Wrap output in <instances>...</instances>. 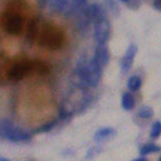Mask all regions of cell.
Instances as JSON below:
<instances>
[{
    "instance_id": "1",
    "label": "cell",
    "mask_w": 161,
    "mask_h": 161,
    "mask_svg": "<svg viewBox=\"0 0 161 161\" xmlns=\"http://www.w3.org/2000/svg\"><path fill=\"white\" fill-rule=\"evenodd\" d=\"M75 73L80 85L85 88H94L99 83L103 75V68L94 59H82L75 65Z\"/></svg>"
},
{
    "instance_id": "2",
    "label": "cell",
    "mask_w": 161,
    "mask_h": 161,
    "mask_svg": "<svg viewBox=\"0 0 161 161\" xmlns=\"http://www.w3.org/2000/svg\"><path fill=\"white\" fill-rule=\"evenodd\" d=\"M0 136L10 140L13 142H23L31 140V134L20 127L15 126L9 119L0 122Z\"/></svg>"
},
{
    "instance_id": "3",
    "label": "cell",
    "mask_w": 161,
    "mask_h": 161,
    "mask_svg": "<svg viewBox=\"0 0 161 161\" xmlns=\"http://www.w3.org/2000/svg\"><path fill=\"white\" fill-rule=\"evenodd\" d=\"M55 8L63 15H70L79 9L87 10L88 5L86 0H55Z\"/></svg>"
},
{
    "instance_id": "4",
    "label": "cell",
    "mask_w": 161,
    "mask_h": 161,
    "mask_svg": "<svg viewBox=\"0 0 161 161\" xmlns=\"http://www.w3.org/2000/svg\"><path fill=\"white\" fill-rule=\"evenodd\" d=\"M94 32L92 37L97 44H106L110 36V25L108 19H103L99 22L94 23Z\"/></svg>"
},
{
    "instance_id": "5",
    "label": "cell",
    "mask_w": 161,
    "mask_h": 161,
    "mask_svg": "<svg viewBox=\"0 0 161 161\" xmlns=\"http://www.w3.org/2000/svg\"><path fill=\"white\" fill-rule=\"evenodd\" d=\"M136 52H137V47L134 44H131V45L127 47L126 52L124 53L123 58H122V60H121V71L123 73L129 72L130 69L132 68Z\"/></svg>"
},
{
    "instance_id": "6",
    "label": "cell",
    "mask_w": 161,
    "mask_h": 161,
    "mask_svg": "<svg viewBox=\"0 0 161 161\" xmlns=\"http://www.w3.org/2000/svg\"><path fill=\"white\" fill-rule=\"evenodd\" d=\"M92 59L98 63L102 68L106 67L109 62V51H108L106 44H97L95 48Z\"/></svg>"
},
{
    "instance_id": "7",
    "label": "cell",
    "mask_w": 161,
    "mask_h": 161,
    "mask_svg": "<svg viewBox=\"0 0 161 161\" xmlns=\"http://www.w3.org/2000/svg\"><path fill=\"white\" fill-rule=\"evenodd\" d=\"M86 14H87L88 19L92 23V24L107 18V15H106L105 9L103 8L100 5H98V3H94V5L88 6Z\"/></svg>"
},
{
    "instance_id": "8",
    "label": "cell",
    "mask_w": 161,
    "mask_h": 161,
    "mask_svg": "<svg viewBox=\"0 0 161 161\" xmlns=\"http://www.w3.org/2000/svg\"><path fill=\"white\" fill-rule=\"evenodd\" d=\"M135 106V99L131 92H124L122 96V107L125 110L133 109Z\"/></svg>"
},
{
    "instance_id": "9",
    "label": "cell",
    "mask_w": 161,
    "mask_h": 161,
    "mask_svg": "<svg viewBox=\"0 0 161 161\" xmlns=\"http://www.w3.org/2000/svg\"><path fill=\"white\" fill-rule=\"evenodd\" d=\"M114 133H115V131H114L112 127H103V129H99L95 133L94 139H95V141H103V140L112 136Z\"/></svg>"
},
{
    "instance_id": "10",
    "label": "cell",
    "mask_w": 161,
    "mask_h": 161,
    "mask_svg": "<svg viewBox=\"0 0 161 161\" xmlns=\"http://www.w3.org/2000/svg\"><path fill=\"white\" fill-rule=\"evenodd\" d=\"M141 86H142V80L137 75H132L127 81V88L131 92H137L141 88Z\"/></svg>"
},
{
    "instance_id": "11",
    "label": "cell",
    "mask_w": 161,
    "mask_h": 161,
    "mask_svg": "<svg viewBox=\"0 0 161 161\" xmlns=\"http://www.w3.org/2000/svg\"><path fill=\"white\" fill-rule=\"evenodd\" d=\"M161 151V148L157 144H145L143 145L142 148L140 149V153L141 156H147V154H150V153H156Z\"/></svg>"
},
{
    "instance_id": "12",
    "label": "cell",
    "mask_w": 161,
    "mask_h": 161,
    "mask_svg": "<svg viewBox=\"0 0 161 161\" xmlns=\"http://www.w3.org/2000/svg\"><path fill=\"white\" fill-rule=\"evenodd\" d=\"M152 115H153L152 109L150 107H148V106H143V107H141L137 110V116L141 118H150L152 117Z\"/></svg>"
},
{
    "instance_id": "13",
    "label": "cell",
    "mask_w": 161,
    "mask_h": 161,
    "mask_svg": "<svg viewBox=\"0 0 161 161\" xmlns=\"http://www.w3.org/2000/svg\"><path fill=\"white\" fill-rule=\"evenodd\" d=\"M151 137L153 139H157L158 136L161 135V122H156L153 123L152 127H151V132H150Z\"/></svg>"
},
{
    "instance_id": "14",
    "label": "cell",
    "mask_w": 161,
    "mask_h": 161,
    "mask_svg": "<svg viewBox=\"0 0 161 161\" xmlns=\"http://www.w3.org/2000/svg\"><path fill=\"white\" fill-rule=\"evenodd\" d=\"M55 123H57V121H54V122H51V123H48L47 125H45V126H43L42 129L40 130L38 132H45V131H48V130H51L52 127L55 125Z\"/></svg>"
},
{
    "instance_id": "15",
    "label": "cell",
    "mask_w": 161,
    "mask_h": 161,
    "mask_svg": "<svg viewBox=\"0 0 161 161\" xmlns=\"http://www.w3.org/2000/svg\"><path fill=\"white\" fill-rule=\"evenodd\" d=\"M153 8L158 11H161V0H154L153 1Z\"/></svg>"
},
{
    "instance_id": "16",
    "label": "cell",
    "mask_w": 161,
    "mask_h": 161,
    "mask_svg": "<svg viewBox=\"0 0 161 161\" xmlns=\"http://www.w3.org/2000/svg\"><path fill=\"white\" fill-rule=\"evenodd\" d=\"M134 161H148L145 158H137V159H135Z\"/></svg>"
},
{
    "instance_id": "17",
    "label": "cell",
    "mask_w": 161,
    "mask_h": 161,
    "mask_svg": "<svg viewBox=\"0 0 161 161\" xmlns=\"http://www.w3.org/2000/svg\"><path fill=\"white\" fill-rule=\"evenodd\" d=\"M0 161H10V160H8L7 158H3V157H0Z\"/></svg>"
},
{
    "instance_id": "18",
    "label": "cell",
    "mask_w": 161,
    "mask_h": 161,
    "mask_svg": "<svg viewBox=\"0 0 161 161\" xmlns=\"http://www.w3.org/2000/svg\"><path fill=\"white\" fill-rule=\"evenodd\" d=\"M119 1H121V3H129L130 0H119Z\"/></svg>"
},
{
    "instance_id": "19",
    "label": "cell",
    "mask_w": 161,
    "mask_h": 161,
    "mask_svg": "<svg viewBox=\"0 0 161 161\" xmlns=\"http://www.w3.org/2000/svg\"><path fill=\"white\" fill-rule=\"evenodd\" d=\"M159 161H161V158H160V159H159Z\"/></svg>"
}]
</instances>
